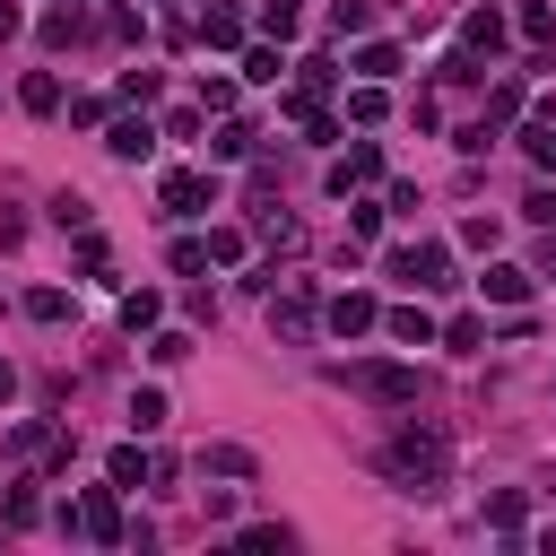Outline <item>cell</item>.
Masks as SVG:
<instances>
[{
    "label": "cell",
    "mask_w": 556,
    "mask_h": 556,
    "mask_svg": "<svg viewBox=\"0 0 556 556\" xmlns=\"http://www.w3.org/2000/svg\"><path fill=\"white\" fill-rule=\"evenodd\" d=\"M382 469H391V478H400L408 495H434V486H443V469H452V434H443V426H417V417H408V426L391 434Z\"/></svg>",
    "instance_id": "1"
},
{
    "label": "cell",
    "mask_w": 556,
    "mask_h": 556,
    "mask_svg": "<svg viewBox=\"0 0 556 556\" xmlns=\"http://www.w3.org/2000/svg\"><path fill=\"white\" fill-rule=\"evenodd\" d=\"M330 382H339V391H356V400H374V408H417V400H426V374H417V365H391V356L330 365Z\"/></svg>",
    "instance_id": "2"
},
{
    "label": "cell",
    "mask_w": 556,
    "mask_h": 556,
    "mask_svg": "<svg viewBox=\"0 0 556 556\" xmlns=\"http://www.w3.org/2000/svg\"><path fill=\"white\" fill-rule=\"evenodd\" d=\"M382 269H391L400 287H417V295H426V287H452V252H443V243H400Z\"/></svg>",
    "instance_id": "3"
},
{
    "label": "cell",
    "mask_w": 556,
    "mask_h": 556,
    "mask_svg": "<svg viewBox=\"0 0 556 556\" xmlns=\"http://www.w3.org/2000/svg\"><path fill=\"white\" fill-rule=\"evenodd\" d=\"M156 200H165V217H200V208H217V174H191V165H174V174L156 182Z\"/></svg>",
    "instance_id": "4"
},
{
    "label": "cell",
    "mask_w": 556,
    "mask_h": 556,
    "mask_svg": "<svg viewBox=\"0 0 556 556\" xmlns=\"http://www.w3.org/2000/svg\"><path fill=\"white\" fill-rule=\"evenodd\" d=\"M321 321H330L339 339H365V330H382V304H374L365 287H348V295H330V304H321Z\"/></svg>",
    "instance_id": "5"
},
{
    "label": "cell",
    "mask_w": 556,
    "mask_h": 556,
    "mask_svg": "<svg viewBox=\"0 0 556 556\" xmlns=\"http://www.w3.org/2000/svg\"><path fill=\"white\" fill-rule=\"evenodd\" d=\"M104 148H113L122 165H139V156H156V122H148V113H113V122H104Z\"/></svg>",
    "instance_id": "6"
},
{
    "label": "cell",
    "mask_w": 556,
    "mask_h": 556,
    "mask_svg": "<svg viewBox=\"0 0 556 556\" xmlns=\"http://www.w3.org/2000/svg\"><path fill=\"white\" fill-rule=\"evenodd\" d=\"M78 530H87L96 547H113V539H122V495H113V486H87V495H78Z\"/></svg>",
    "instance_id": "7"
},
{
    "label": "cell",
    "mask_w": 556,
    "mask_h": 556,
    "mask_svg": "<svg viewBox=\"0 0 556 556\" xmlns=\"http://www.w3.org/2000/svg\"><path fill=\"white\" fill-rule=\"evenodd\" d=\"M374 174H382V148H374V139H356V148H348V156L330 165V200H348V191H365Z\"/></svg>",
    "instance_id": "8"
},
{
    "label": "cell",
    "mask_w": 556,
    "mask_h": 556,
    "mask_svg": "<svg viewBox=\"0 0 556 556\" xmlns=\"http://www.w3.org/2000/svg\"><path fill=\"white\" fill-rule=\"evenodd\" d=\"M252 235H261V243H278V252H295V243H304V226H295V217L269 200V191L252 200Z\"/></svg>",
    "instance_id": "9"
},
{
    "label": "cell",
    "mask_w": 556,
    "mask_h": 556,
    "mask_svg": "<svg viewBox=\"0 0 556 556\" xmlns=\"http://www.w3.org/2000/svg\"><path fill=\"white\" fill-rule=\"evenodd\" d=\"M478 287H486V304H530V269L521 261H486Z\"/></svg>",
    "instance_id": "10"
},
{
    "label": "cell",
    "mask_w": 556,
    "mask_h": 556,
    "mask_svg": "<svg viewBox=\"0 0 556 556\" xmlns=\"http://www.w3.org/2000/svg\"><path fill=\"white\" fill-rule=\"evenodd\" d=\"M269 330H278V339H313V295H304V287H287V295L269 304Z\"/></svg>",
    "instance_id": "11"
},
{
    "label": "cell",
    "mask_w": 556,
    "mask_h": 556,
    "mask_svg": "<svg viewBox=\"0 0 556 556\" xmlns=\"http://www.w3.org/2000/svg\"><path fill=\"white\" fill-rule=\"evenodd\" d=\"M382 330H391L400 348H434V313H426V304H391V313H382Z\"/></svg>",
    "instance_id": "12"
},
{
    "label": "cell",
    "mask_w": 556,
    "mask_h": 556,
    "mask_svg": "<svg viewBox=\"0 0 556 556\" xmlns=\"http://www.w3.org/2000/svg\"><path fill=\"white\" fill-rule=\"evenodd\" d=\"M191 35H200V43H217V52H235V43H243V17H235V9H208V0H200Z\"/></svg>",
    "instance_id": "13"
},
{
    "label": "cell",
    "mask_w": 556,
    "mask_h": 556,
    "mask_svg": "<svg viewBox=\"0 0 556 556\" xmlns=\"http://www.w3.org/2000/svg\"><path fill=\"white\" fill-rule=\"evenodd\" d=\"M460 43H469L478 61H495V52H504V17H495V9H469V17H460Z\"/></svg>",
    "instance_id": "14"
},
{
    "label": "cell",
    "mask_w": 556,
    "mask_h": 556,
    "mask_svg": "<svg viewBox=\"0 0 556 556\" xmlns=\"http://www.w3.org/2000/svg\"><path fill=\"white\" fill-rule=\"evenodd\" d=\"M200 478H261V460H252L243 443H208V452H200Z\"/></svg>",
    "instance_id": "15"
},
{
    "label": "cell",
    "mask_w": 556,
    "mask_h": 556,
    "mask_svg": "<svg viewBox=\"0 0 556 556\" xmlns=\"http://www.w3.org/2000/svg\"><path fill=\"white\" fill-rule=\"evenodd\" d=\"M521 156H530L539 174H556V113H530V122H521Z\"/></svg>",
    "instance_id": "16"
},
{
    "label": "cell",
    "mask_w": 556,
    "mask_h": 556,
    "mask_svg": "<svg viewBox=\"0 0 556 556\" xmlns=\"http://www.w3.org/2000/svg\"><path fill=\"white\" fill-rule=\"evenodd\" d=\"M87 35H96L87 9H52V17H43V43H52V52H70V43H87Z\"/></svg>",
    "instance_id": "17"
},
{
    "label": "cell",
    "mask_w": 556,
    "mask_h": 556,
    "mask_svg": "<svg viewBox=\"0 0 556 556\" xmlns=\"http://www.w3.org/2000/svg\"><path fill=\"white\" fill-rule=\"evenodd\" d=\"M17 104H26V113H61V78H52V70H26V78H17Z\"/></svg>",
    "instance_id": "18"
},
{
    "label": "cell",
    "mask_w": 556,
    "mask_h": 556,
    "mask_svg": "<svg viewBox=\"0 0 556 556\" xmlns=\"http://www.w3.org/2000/svg\"><path fill=\"white\" fill-rule=\"evenodd\" d=\"M356 78H400V43H356Z\"/></svg>",
    "instance_id": "19"
},
{
    "label": "cell",
    "mask_w": 556,
    "mask_h": 556,
    "mask_svg": "<svg viewBox=\"0 0 556 556\" xmlns=\"http://www.w3.org/2000/svg\"><path fill=\"white\" fill-rule=\"evenodd\" d=\"M382 113H391V96H382V78H365V87L348 96V122H356V130H374Z\"/></svg>",
    "instance_id": "20"
},
{
    "label": "cell",
    "mask_w": 556,
    "mask_h": 556,
    "mask_svg": "<svg viewBox=\"0 0 556 556\" xmlns=\"http://www.w3.org/2000/svg\"><path fill=\"white\" fill-rule=\"evenodd\" d=\"M434 339H443V348H460V356H478V348H486V321H478V313H452Z\"/></svg>",
    "instance_id": "21"
},
{
    "label": "cell",
    "mask_w": 556,
    "mask_h": 556,
    "mask_svg": "<svg viewBox=\"0 0 556 556\" xmlns=\"http://www.w3.org/2000/svg\"><path fill=\"white\" fill-rule=\"evenodd\" d=\"M295 26H304V9H295V0H261V35H269V43H287Z\"/></svg>",
    "instance_id": "22"
},
{
    "label": "cell",
    "mask_w": 556,
    "mask_h": 556,
    "mask_svg": "<svg viewBox=\"0 0 556 556\" xmlns=\"http://www.w3.org/2000/svg\"><path fill=\"white\" fill-rule=\"evenodd\" d=\"M252 148H261L252 122H217V139H208V156H252Z\"/></svg>",
    "instance_id": "23"
},
{
    "label": "cell",
    "mask_w": 556,
    "mask_h": 556,
    "mask_svg": "<svg viewBox=\"0 0 556 556\" xmlns=\"http://www.w3.org/2000/svg\"><path fill=\"white\" fill-rule=\"evenodd\" d=\"M122 321H130V330H156V321H165V295H156V287L122 295Z\"/></svg>",
    "instance_id": "24"
},
{
    "label": "cell",
    "mask_w": 556,
    "mask_h": 556,
    "mask_svg": "<svg viewBox=\"0 0 556 556\" xmlns=\"http://www.w3.org/2000/svg\"><path fill=\"white\" fill-rule=\"evenodd\" d=\"M43 521V495H35V478H17L9 486V530H35Z\"/></svg>",
    "instance_id": "25"
},
{
    "label": "cell",
    "mask_w": 556,
    "mask_h": 556,
    "mask_svg": "<svg viewBox=\"0 0 556 556\" xmlns=\"http://www.w3.org/2000/svg\"><path fill=\"white\" fill-rule=\"evenodd\" d=\"M278 70H287L278 43H252V52H243V78H252V87H278Z\"/></svg>",
    "instance_id": "26"
},
{
    "label": "cell",
    "mask_w": 556,
    "mask_h": 556,
    "mask_svg": "<svg viewBox=\"0 0 556 556\" xmlns=\"http://www.w3.org/2000/svg\"><path fill=\"white\" fill-rule=\"evenodd\" d=\"M513 113H521V78H495V87H486V113H478V122H513Z\"/></svg>",
    "instance_id": "27"
},
{
    "label": "cell",
    "mask_w": 556,
    "mask_h": 556,
    "mask_svg": "<svg viewBox=\"0 0 556 556\" xmlns=\"http://www.w3.org/2000/svg\"><path fill=\"white\" fill-rule=\"evenodd\" d=\"M130 426H139V434H156V426H165V391H156V382H148V391H130Z\"/></svg>",
    "instance_id": "28"
},
{
    "label": "cell",
    "mask_w": 556,
    "mask_h": 556,
    "mask_svg": "<svg viewBox=\"0 0 556 556\" xmlns=\"http://www.w3.org/2000/svg\"><path fill=\"white\" fill-rule=\"evenodd\" d=\"M104 478H113V486H139V478H148V460H139V443H122V452L104 460Z\"/></svg>",
    "instance_id": "29"
},
{
    "label": "cell",
    "mask_w": 556,
    "mask_h": 556,
    "mask_svg": "<svg viewBox=\"0 0 556 556\" xmlns=\"http://www.w3.org/2000/svg\"><path fill=\"white\" fill-rule=\"evenodd\" d=\"M521 513H530V504H521V486H504V495H486V521H495V530H521Z\"/></svg>",
    "instance_id": "30"
},
{
    "label": "cell",
    "mask_w": 556,
    "mask_h": 556,
    "mask_svg": "<svg viewBox=\"0 0 556 556\" xmlns=\"http://www.w3.org/2000/svg\"><path fill=\"white\" fill-rule=\"evenodd\" d=\"M365 17H374L365 0H330V35H365Z\"/></svg>",
    "instance_id": "31"
},
{
    "label": "cell",
    "mask_w": 556,
    "mask_h": 556,
    "mask_svg": "<svg viewBox=\"0 0 556 556\" xmlns=\"http://www.w3.org/2000/svg\"><path fill=\"white\" fill-rule=\"evenodd\" d=\"M521 35L547 43V35H556V9H547V0H521Z\"/></svg>",
    "instance_id": "32"
},
{
    "label": "cell",
    "mask_w": 556,
    "mask_h": 556,
    "mask_svg": "<svg viewBox=\"0 0 556 556\" xmlns=\"http://www.w3.org/2000/svg\"><path fill=\"white\" fill-rule=\"evenodd\" d=\"M330 78H339V70H330V61H321V52H304V61H295V87H304V96H321V87H330Z\"/></svg>",
    "instance_id": "33"
},
{
    "label": "cell",
    "mask_w": 556,
    "mask_h": 556,
    "mask_svg": "<svg viewBox=\"0 0 556 556\" xmlns=\"http://www.w3.org/2000/svg\"><path fill=\"white\" fill-rule=\"evenodd\" d=\"M26 313H35V321H70V295H61V287H35Z\"/></svg>",
    "instance_id": "34"
},
{
    "label": "cell",
    "mask_w": 556,
    "mask_h": 556,
    "mask_svg": "<svg viewBox=\"0 0 556 556\" xmlns=\"http://www.w3.org/2000/svg\"><path fill=\"white\" fill-rule=\"evenodd\" d=\"M148 356H156V365H182V356H191V330H156Z\"/></svg>",
    "instance_id": "35"
},
{
    "label": "cell",
    "mask_w": 556,
    "mask_h": 556,
    "mask_svg": "<svg viewBox=\"0 0 556 556\" xmlns=\"http://www.w3.org/2000/svg\"><path fill=\"white\" fill-rule=\"evenodd\" d=\"M521 217H530V226H556V182H530V200H521Z\"/></svg>",
    "instance_id": "36"
},
{
    "label": "cell",
    "mask_w": 556,
    "mask_h": 556,
    "mask_svg": "<svg viewBox=\"0 0 556 556\" xmlns=\"http://www.w3.org/2000/svg\"><path fill=\"white\" fill-rule=\"evenodd\" d=\"M156 87H165V78H156V70H122V104H148V96H156Z\"/></svg>",
    "instance_id": "37"
},
{
    "label": "cell",
    "mask_w": 556,
    "mask_h": 556,
    "mask_svg": "<svg viewBox=\"0 0 556 556\" xmlns=\"http://www.w3.org/2000/svg\"><path fill=\"white\" fill-rule=\"evenodd\" d=\"M208 261H243V226H208Z\"/></svg>",
    "instance_id": "38"
},
{
    "label": "cell",
    "mask_w": 556,
    "mask_h": 556,
    "mask_svg": "<svg viewBox=\"0 0 556 556\" xmlns=\"http://www.w3.org/2000/svg\"><path fill=\"white\" fill-rule=\"evenodd\" d=\"M104 261H113V252H104V235H87V226H78V269H87V278H104Z\"/></svg>",
    "instance_id": "39"
},
{
    "label": "cell",
    "mask_w": 556,
    "mask_h": 556,
    "mask_svg": "<svg viewBox=\"0 0 556 556\" xmlns=\"http://www.w3.org/2000/svg\"><path fill=\"white\" fill-rule=\"evenodd\" d=\"M165 261H174V269H182V278H200V269H208V243H191V235H182V243H174V252H165Z\"/></svg>",
    "instance_id": "40"
},
{
    "label": "cell",
    "mask_w": 556,
    "mask_h": 556,
    "mask_svg": "<svg viewBox=\"0 0 556 556\" xmlns=\"http://www.w3.org/2000/svg\"><path fill=\"white\" fill-rule=\"evenodd\" d=\"M243 547H252V556H278V547H287V530H278V521H252V530H243Z\"/></svg>",
    "instance_id": "41"
},
{
    "label": "cell",
    "mask_w": 556,
    "mask_h": 556,
    "mask_svg": "<svg viewBox=\"0 0 556 556\" xmlns=\"http://www.w3.org/2000/svg\"><path fill=\"white\" fill-rule=\"evenodd\" d=\"M200 113H235V78H208L200 87Z\"/></svg>",
    "instance_id": "42"
},
{
    "label": "cell",
    "mask_w": 556,
    "mask_h": 556,
    "mask_svg": "<svg viewBox=\"0 0 556 556\" xmlns=\"http://www.w3.org/2000/svg\"><path fill=\"white\" fill-rule=\"evenodd\" d=\"M374 226H382V208H365V200H356V191H348V235H356V243H365V235H374Z\"/></svg>",
    "instance_id": "43"
},
{
    "label": "cell",
    "mask_w": 556,
    "mask_h": 556,
    "mask_svg": "<svg viewBox=\"0 0 556 556\" xmlns=\"http://www.w3.org/2000/svg\"><path fill=\"white\" fill-rule=\"evenodd\" d=\"M460 243L469 252H495V217H460Z\"/></svg>",
    "instance_id": "44"
},
{
    "label": "cell",
    "mask_w": 556,
    "mask_h": 556,
    "mask_svg": "<svg viewBox=\"0 0 556 556\" xmlns=\"http://www.w3.org/2000/svg\"><path fill=\"white\" fill-rule=\"evenodd\" d=\"M530 278H556V226H547V243H539V269Z\"/></svg>",
    "instance_id": "45"
},
{
    "label": "cell",
    "mask_w": 556,
    "mask_h": 556,
    "mask_svg": "<svg viewBox=\"0 0 556 556\" xmlns=\"http://www.w3.org/2000/svg\"><path fill=\"white\" fill-rule=\"evenodd\" d=\"M9 400H17V374H9V365H0V408H9Z\"/></svg>",
    "instance_id": "46"
},
{
    "label": "cell",
    "mask_w": 556,
    "mask_h": 556,
    "mask_svg": "<svg viewBox=\"0 0 556 556\" xmlns=\"http://www.w3.org/2000/svg\"><path fill=\"white\" fill-rule=\"evenodd\" d=\"M17 26H26V17H17V9H9V0H0V35H17Z\"/></svg>",
    "instance_id": "47"
},
{
    "label": "cell",
    "mask_w": 556,
    "mask_h": 556,
    "mask_svg": "<svg viewBox=\"0 0 556 556\" xmlns=\"http://www.w3.org/2000/svg\"><path fill=\"white\" fill-rule=\"evenodd\" d=\"M87 9H96V0H87Z\"/></svg>",
    "instance_id": "48"
}]
</instances>
